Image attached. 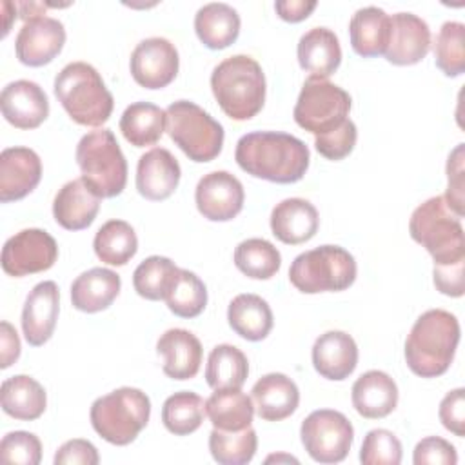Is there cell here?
Here are the masks:
<instances>
[{"mask_svg":"<svg viewBox=\"0 0 465 465\" xmlns=\"http://www.w3.org/2000/svg\"><path fill=\"white\" fill-rule=\"evenodd\" d=\"M267 463H271V461H292V463H298V460L296 458H292V456H269L267 460H265Z\"/></svg>","mask_w":465,"mask_h":465,"instance_id":"db71d44e","label":"cell"},{"mask_svg":"<svg viewBox=\"0 0 465 465\" xmlns=\"http://www.w3.org/2000/svg\"><path fill=\"white\" fill-rule=\"evenodd\" d=\"M0 460L4 463L38 465L42 460V443L36 434L27 430L7 432L0 441Z\"/></svg>","mask_w":465,"mask_h":465,"instance_id":"ee69618b","label":"cell"},{"mask_svg":"<svg viewBox=\"0 0 465 465\" xmlns=\"http://www.w3.org/2000/svg\"><path fill=\"white\" fill-rule=\"evenodd\" d=\"M54 96L69 118L85 127L105 124L114 105L100 73L87 62H71L56 74Z\"/></svg>","mask_w":465,"mask_h":465,"instance_id":"277c9868","label":"cell"},{"mask_svg":"<svg viewBox=\"0 0 465 465\" xmlns=\"http://www.w3.org/2000/svg\"><path fill=\"white\" fill-rule=\"evenodd\" d=\"M211 89L220 109L236 122L251 120L265 104V74L249 54L222 60L211 73Z\"/></svg>","mask_w":465,"mask_h":465,"instance_id":"3957f363","label":"cell"},{"mask_svg":"<svg viewBox=\"0 0 465 465\" xmlns=\"http://www.w3.org/2000/svg\"><path fill=\"white\" fill-rule=\"evenodd\" d=\"M169 311L180 318H194L207 305V287L191 271L180 269L178 276L165 296Z\"/></svg>","mask_w":465,"mask_h":465,"instance_id":"60d3db41","label":"cell"},{"mask_svg":"<svg viewBox=\"0 0 465 465\" xmlns=\"http://www.w3.org/2000/svg\"><path fill=\"white\" fill-rule=\"evenodd\" d=\"M356 260L340 245H320L298 254L289 267L291 283L305 294L338 292L356 280Z\"/></svg>","mask_w":465,"mask_h":465,"instance_id":"ba28073f","label":"cell"},{"mask_svg":"<svg viewBox=\"0 0 465 465\" xmlns=\"http://www.w3.org/2000/svg\"><path fill=\"white\" fill-rule=\"evenodd\" d=\"M351 45L363 58L385 54L391 36V16L374 5L358 9L349 22Z\"/></svg>","mask_w":465,"mask_h":465,"instance_id":"f546056e","label":"cell"},{"mask_svg":"<svg viewBox=\"0 0 465 465\" xmlns=\"http://www.w3.org/2000/svg\"><path fill=\"white\" fill-rule=\"evenodd\" d=\"M463 269L465 262L452 263V265H434L432 278L434 287L450 298H460L465 292V282H463Z\"/></svg>","mask_w":465,"mask_h":465,"instance_id":"f907efd6","label":"cell"},{"mask_svg":"<svg viewBox=\"0 0 465 465\" xmlns=\"http://www.w3.org/2000/svg\"><path fill=\"white\" fill-rule=\"evenodd\" d=\"M438 416L447 430L460 438L465 434V391L461 387L443 396L438 409Z\"/></svg>","mask_w":465,"mask_h":465,"instance_id":"c3c4849f","label":"cell"},{"mask_svg":"<svg viewBox=\"0 0 465 465\" xmlns=\"http://www.w3.org/2000/svg\"><path fill=\"white\" fill-rule=\"evenodd\" d=\"M120 276L105 267H93L71 283L73 307L82 312H100L120 294Z\"/></svg>","mask_w":465,"mask_h":465,"instance_id":"83f0119b","label":"cell"},{"mask_svg":"<svg viewBox=\"0 0 465 465\" xmlns=\"http://www.w3.org/2000/svg\"><path fill=\"white\" fill-rule=\"evenodd\" d=\"M320 227L316 207L303 198H285L274 205L271 213L272 234L287 245L309 242Z\"/></svg>","mask_w":465,"mask_h":465,"instance_id":"7402d4cb","label":"cell"},{"mask_svg":"<svg viewBox=\"0 0 465 465\" xmlns=\"http://www.w3.org/2000/svg\"><path fill=\"white\" fill-rule=\"evenodd\" d=\"M298 62L312 78H329L341 64V47L334 31L312 27L298 42Z\"/></svg>","mask_w":465,"mask_h":465,"instance_id":"4316f807","label":"cell"},{"mask_svg":"<svg viewBox=\"0 0 465 465\" xmlns=\"http://www.w3.org/2000/svg\"><path fill=\"white\" fill-rule=\"evenodd\" d=\"M249 374L247 356L234 345L220 343L207 358L205 381L213 391L242 389Z\"/></svg>","mask_w":465,"mask_h":465,"instance_id":"e575fe53","label":"cell"},{"mask_svg":"<svg viewBox=\"0 0 465 465\" xmlns=\"http://www.w3.org/2000/svg\"><path fill=\"white\" fill-rule=\"evenodd\" d=\"M234 160L242 171L274 183H294L309 169V147L296 136L254 131L236 142Z\"/></svg>","mask_w":465,"mask_h":465,"instance_id":"6da1fadb","label":"cell"},{"mask_svg":"<svg viewBox=\"0 0 465 465\" xmlns=\"http://www.w3.org/2000/svg\"><path fill=\"white\" fill-rule=\"evenodd\" d=\"M151 416L149 396L134 387H120L91 405V425L113 445H129L145 429Z\"/></svg>","mask_w":465,"mask_h":465,"instance_id":"52a82bcc","label":"cell"},{"mask_svg":"<svg viewBox=\"0 0 465 465\" xmlns=\"http://www.w3.org/2000/svg\"><path fill=\"white\" fill-rule=\"evenodd\" d=\"M76 163L84 183L100 198H114L125 189L127 160L111 129L84 134L76 145Z\"/></svg>","mask_w":465,"mask_h":465,"instance_id":"8992f818","label":"cell"},{"mask_svg":"<svg viewBox=\"0 0 465 465\" xmlns=\"http://www.w3.org/2000/svg\"><path fill=\"white\" fill-rule=\"evenodd\" d=\"M412 461L414 465H456L458 452L450 441L440 436H427L416 443Z\"/></svg>","mask_w":465,"mask_h":465,"instance_id":"bcb514c9","label":"cell"},{"mask_svg":"<svg viewBox=\"0 0 465 465\" xmlns=\"http://www.w3.org/2000/svg\"><path fill=\"white\" fill-rule=\"evenodd\" d=\"M231 329L249 341L267 338L272 329L274 318L269 303L258 294H238L231 300L227 309Z\"/></svg>","mask_w":465,"mask_h":465,"instance_id":"1f68e13d","label":"cell"},{"mask_svg":"<svg viewBox=\"0 0 465 465\" xmlns=\"http://www.w3.org/2000/svg\"><path fill=\"white\" fill-rule=\"evenodd\" d=\"M430 49V29L423 18L412 13L391 16V36L385 49L387 62L394 65H414Z\"/></svg>","mask_w":465,"mask_h":465,"instance_id":"ac0fdd59","label":"cell"},{"mask_svg":"<svg viewBox=\"0 0 465 465\" xmlns=\"http://www.w3.org/2000/svg\"><path fill=\"white\" fill-rule=\"evenodd\" d=\"M42 160L29 147H7L0 154V202H16L36 189Z\"/></svg>","mask_w":465,"mask_h":465,"instance_id":"e0dca14e","label":"cell"},{"mask_svg":"<svg viewBox=\"0 0 465 465\" xmlns=\"http://www.w3.org/2000/svg\"><path fill=\"white\" fill-rule=\"evenodd\" d=\"M205 414L214 429L242 430L252 423L254 403L240 389H222L207 398Z\"/></svg>","mask_w":465,"mask_h":465,"instance_id":"836d02e7","label":"cell"},{"mask_svg":"<svg viewBox=\"0 0 465 465\" xmlns=\"http://www.w3.org/2000/svg\"><path fill=\"white\" fill-rule=\"evenodd\" d=\"M401 441L387 429H372L365 434L360 461L363 465H398L401 461Z\"/></svg>","mask_w":465,"mask_h":465,"instance_id":"7bdbcfd3","label":"cell"},{"mask_svg":"<svg viewBox=\"0 0 465 465\" xmlns=\"http://www.w3.org/2000/svg\"><path fill=\"white\" fill-rule=\"evenodd\" d=\"M460 343V322L443 309L425 311L405 340L407 367L421 378L445 374Z\"/></svg>","mask_w":465,"mask_h":465,"instance_id":"7a4b0ae2","label":"cell"},{"mask_svg":"<svg viewBox=\"0 0 465 465\" xmlns=\"http://www.w3.org/2000/svg\"><path fill=\"white\" fill-rule=\"evenodd\" d=\"M65 44L64 24L51 16H36L24 22L16 35V58L29 67H42L53 62Z\"/></svg>","mask_w":465,"mask_h":465,"instance_id":"9a60e30c","label":"cell"},{"mask_svg":"<svg viewBox=\"0 0 465 465\" xmlns=\"http://www.w3.org/2000/svg\"><path fill=\"white\" fill-rule=\"evenodd\" d=\"M409 232L432 256L434 265L465 262L461 218L449 207L445 196H432L420 203L411 214Z\"/></svg>","mask_w":465,"mask_h":465,"instance_id":"5b68a950","label":"cell"},{"mask_svg":"<svg viewBox=\"0 0 465 465\" xmlns=\"http://www.w3.org/2000/svg\"><path fill=\"white\" fill-rule=\"evenodd\" d=\"M180 267L174 265L165 256H149L145 258L133 272L134 291L151 302L165 300L169 289L173 287Z\"/></svg>","mask_w":465,"mask_h":465,"instance_id":"ab89813d","label":"cell"},{"mask_svg":"<svg viewBox=\"0 0 465 465\" xmlns=\"http://www.w3.org/2000/svg\"><path fill=\"white\" fill-rule=\"evenodd\" d=\"M205 418V401L191 391L171 394L162 407L163 427L174 436H187L200 429Z\"/></svg>","mask_w":465,"mask_h":465,"instance_id":"74e56055","label":"cell"},{"mask_svg":"<svg viewBox=\"0 0 465 465\" xmlns=\"http://www.w3.org/2000/svg\"><path fill=\"white\" fill-rule=\"evenodd\" d=\"M356 138H358L356 125L351 118H347L340 127L325 134H318L314 138V147L323 158L336 162L351 154V151L356 145Z\"/></svg>","mask_w":465,"mask_h":465,"instance_id":"f6af8a7d","label":"cell"},{"mask_svg":"<svg viewBox=\"0 0 465 465\" xmlns=\"http://www.w3.org/2000/svg\"><path fill=\"white\" fill-rule=\"evenodd\" d=\"M167 133L193 162H211L223 147V127L207 111L189 100L173 102L167 109Z\"/></svg>","mask_w":465,"mask_h":465,"instance_id":"9c48e42d","label":"cell"},{"mask_svg":"<svg viewBox=\"0 0 465 465\" xmlns=\"http://www.w3.org/2000/svg\"><path fill=\"white\" fill-rule=\"evenodd\" d=\"M434 62L447 76H460L465 71V25L445 22L434 40Z\"/></svg>","mask_w":465,"mask_h":465,"instance_id":"b9f144b4","label":"cell"},{"mask_svg":"<svg viewBox=\"0 0 465 465\" xmlns=\"http://www.w3.org/2000/svg\"><path fill=\"white\" fill-rule=\"evenodd\" d=\"M312 365L327 380L341 381L349 378L358 365V345L343 331H327L312 345Z\"/></svg>","mask_w":465,"mask_h":465,"instance_id":"44dd1931","label":"cell"},{"mask_svg":"<svg viewBox=\"0 0 465 465\" xmlns=\"http://www.w3.org/2000/svg\"><path fill=\"white\" fill-rule=\"evenodd\" d=\"M234 265L252 280H269L282 267L280 251L263 238H247L234 249Z\"/></svg>","mask_w":465,"mask_h":465,"instance_id":"8d00e7d4","label":"cell"},{"mask_svg":"<svg viewBox=\"0 0 465 465\" xmlns=\"http://www.w3.org/2000/svg\"><path fill=\"white\" fill-rule=\"evenodd\" d=\"M0 401L2 411L7 416L22 421L38 420L47 407L45 389L27 374H16L4 380Z\"/></svg>","mask_w":465,"mask_h":465,"instance_id":"4dcf8cb0","label":"cell"},{"mask_svg":"<svg viewBox=\"0 0 465 465\" xmlns=\"http://www.w3.org/2000/svg\"><path fill=\"white\" fill-rule=\"evenodd\" d=\"M254 411L265 421H282L289 418L300 403L298 385L282 372L262 376L251 391Z\"/></svg>","mask_w":465,"mask_h":465,"instance_id":"cb8c5ba5","label":"cell"},{"mask_svg":"<svg viewBox=\"0 0 465 465\" xmlns=\"http://www.w3.org/2000/svg\"><path fill=\"white\" fill-rule=\"evenodd\" d=\"M180 58L174 44L162 36L142 40L131 53V76L145 89L167 87L178 74Z\"/></svg>","mask_w":465,"mask_h":465,"instance_id":"4fadbf2b","label":"cell"},{"mask_svg":"<svg viewBox=\"0 0 465 465\" xmlns=\"http://www.w3.org/2000/svg\"><path fill=\"white\" fill-rule=\"evenodd\" d=\"M156 352L163 358V372L173 380L194 378L200 371L203 349L187 329H169L156 341Z\"/></svg>","mask_w":465,"mask_h":465,"instance_id":"603a6c76","label":"cell"},{"mask_svg":"<svg viewBox=\"0 0 465 465\" xmlns=\"http://www.w3.org/2000/svg\"><path fill=\"white\" fill-rule=\"evenodd\" d=\"M352 405L367 420L389 416L398 405V385L383 371H367L352 385Z\"/></svg>","mask_w":465,"mask_h":465,"instance_id":"484cf974","label":"cell"},{"mask_svg":"<svg viewBox=\"0 0 465 465\" xmlns=\"http://www.w3.org/2000/svg\"><path fill=\"white\" fill-rule=\"evenodd\" d=\"M94 254L107 265H125L138 251V238L131 223L124 220L105 222L93 240Z\"/></svg>","mask_w":465,"mask_h":465,"instance_id":"d590c367","label":"cell"},{"mask_svg":"<svg viewBox=\"0 0 465 465\" xmlns=\"http://www.w3.org/2000/svg\"><path fill=\"white\" fill-rule=\"evenodd\" d=\"M0 107L4 118L16 129H35L49 116L45 91L31 80H15L2 89Z\"/></svg>","mask_w":465,"mask_h":465,"instance_id":"d6986e66","label":"cell"},{"mask_svg":"<svg viewBox=\"0 0 465 465\" xmlns=\"http://www.w3.org/2000/svg\"><path fill=\"white\" fill-rule=\"evenodd\" d=\"M60 311V291L51 280L36 283L22 309V331L29 345L40 347L54 332Z\"/></svg>","mask_w":465,"mask_h":465,"instance_id":"2e32d148","label":"cell"},{"mask_svg":"<svg viewBox=\"0 0 465 465\" xmlns=\"http://www.w3.org/2000/svg\"><path fill=\"white\" fill-rule=\"evenodd\" d=\"M314 7H316L314 0H278L274 4L278 16L291 24L305 20L314 11Z\"/></svg>","mask_w":465,"mask_h":465,"instance_id":"816d5d0a","label":"cell"},{"mask_svg":"<svg viewBox=\"0 0 465 465\" xmlns=\"http://www.w3.org/2000/svg\"><path fill=\"white\" fill-rule=\"evenodd\" d=\"M447 194L445 200L449 203V207L460 216L463 218L465 207H463V187H465V180H463V143H458L454 147V151L449 154L447 160Z\"/></svg>","mask_w":465,"mask_h":465,"instance_id":"7dc6e473","label":"cell"},{"mask_svg":"<svg viewBox=\"0 0 465 465\" xmlns=\"http://www.w3.org/2000/svg\"><path fill=\"white\" fill-rule=\"evenodd\" d=\"M180 176L178 160L167 149L153 147L138 160L136 189L145 200L160 202L176 191Z\"/></svg>","mask_w":465,"mask_h":465,"instance_id":"ffe728a7","label":"cell"},{"mask_svg":"<svg viewBox=\"0 0 465 465\" xmlns=\"http://www.w3.org/2000/svg\"><path fill=\"white\" fill-rule=\"evenodd\" d=\"M349 111L351 96L345 89L325 78L309 76L302 85L292 114L302 129L318 136L340 127Z\"/></svg>","mask_w":465,"mask_h":465,"instance_id":"30bf717a","label":"cell"},{"mask_svg":"<svg viewBox=\"0 0 465 465\" xmlns=\"http://www.w3.org/2000/svg\"><path fill=\"white\" fill-rule=\"evenodd\" d=\"M240 15L223 2L202 5L194 15V31L200 42L209 49H225L236 42L240 35Z\"/></svg>","mask_w":465,"mask_h":465,"instance_id":"f1b7e54d","label":"cell"},{"mask_svg":"<svg viewBox=\"0 0 465 465\" xmlns=\"http://www.w3.org/2000/svg\"><path fill=\"white\" fill-rule=\"evenodd\" d=\"M307 454L318 463H340L347 458L354 429L345 414L332 409L312 411L300 427Z\"/></svg>","mask_w":465,"mask_h":465,"instance_id":"8fae6325","label":"cell"},{"mask_svg":"<svg viewBox=\"0 0 465 465\" xmlns=\"http://www.w3.org/2000/svg\"><path fill=\"white\" fill-rule=\"evenodd\" d=\"M56 258L58 245L44 229H24L2 247V269L15 278L44 272L54 265Z\"/></svg>","mask_w":465,"mask_h":465,"instance_id":"7c38bea8","label":"cell"},{"mask_svg":"<svg viewBox=\"0 0 465 465\" xmlns=\"http://www.w3.org/2000/svg\"><path fill=\"white\" fill-rule=\"evenodd\" d=\"M0 343H2V361H0V367L7 369L20 356V338H18L15 327L9 322H5V320L0 323Z\"/></svg>","mask_w":465,"mask_h":465,"instance_id":"f5cc1de1","label":"cell"},{"mask_svg":"<svg viewBox=\"0 0 465 465\" xmlns=\"http://www.w3.org/2000/svg\"><path fill=\"white\" fill-rule=\"evenodd\" d=\"M100 196L94 194L82 178L71 180L58 189L53 200V216L67 231L87 229L100 209Z\"/></svg>","mask_w":465,"mask_h":465,"instance_id":"d4e9b609","label":"cell"},{"mask_svg":"<svg viewBox=\"0 0 465 465\" xmlns=\"http://www.w3.org/2000/svg\"><path fill=\"white\" fill-rule=\"evenodd\" d=\"M243 185L227 171H213L200 178L194 202L200 214L211 222H229L243 209Z\"/></svg>","mask_w":465,"mask_h":465,"instance_id":"5bb4252c","label":"cell"},{"mask_svg":"<svg viewBox=\"0 0 465 465\" xmlns=\"http://www.w3.org/2000/svg\"><path fill=\"white\" fill-rule=\"evenodd\" d=\"M100 461L96 447L82 438L69 440L54 454V463L56 465H96Z\"/></svg>","mask_w":465,"mask_h":465,"instance_id":"681fc988","label":"cell"},{"mask_svg":"<svg viewBox=\"0 0 465 465\" xmlns=\"http://www.w3.org/2000/svg\"><path fill=\"white\" fill-rule=\"evenodd\" d=\"M258 447V436L252 427L242 430L213 429L209 434V450L220 465H245L249 463Z\"/></svg>","mask_w":465,"mask_h":465,"instance_id":"f35d334b","label":"cell"},{"mask_svg":"<svg viewBox=\"0 0 465 465\" xmlns=\"http://www.w3.org/2000/svg\"><path fill=\"white\" fill-rule=\"evenodd\" d=\"M165 125V111L151 102H134L127 105L120 118V131L134 147L154 145L162 138Z\"/></svg>","mask_w":465,"mask_h":465,"instance_id":"d6a6232c","label":"cell"}]
</instances>
